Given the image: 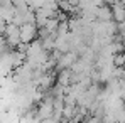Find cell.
<instances>
[{
    "label": "cell",
    "mask_w": 125,
    "mask_h": 123,
    "mask_svg": "<svg viewBox=\"0 0 125 123\" xmlns=\"http://www.w3.org/2000/svg\"><path fill=\"white\" fill-rule=\"evenodd\" d=\"M112 15H113V19H115L117 22H124L125 20V5H124V3H120V2L113 3Z\"/></svg>",
    "instance_id": "1"
},
{
    "label": "cell",
    "mask_w": 125,
    "mask_h": 123,
    "mask_svg": "<svg viewBox=\"0 0 125 123\" xmlns=\"http://www.w3.org/2000/svg\"><path fill=\"white\" fill-rule=\"evenodd\" d=\"M113 62L120 67V66H124L125 64V54H118L117 52V56H113Z\"/></svg>",
    "instance_id": "2"
}]
</instances>
